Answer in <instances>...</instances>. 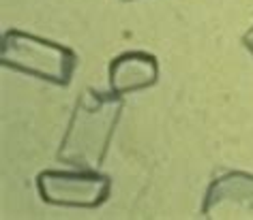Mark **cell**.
I'll return each instance as SVG.
<instances>
[{"label": "cell", "instance_id": "1", "mask_svg": "<svg viewBox=\"0 0 253 220\" xmlns=\"http://www.w3.org/2000/svg\"><path fill=\"white\" fill-rule=\"evenodd\" d=\"M125 100L120 94L84 90L73 107L67 133L60 141L56 158L78 169H99L123 114Z\"/></svg>", "mask_w": 253, "mask_h": 220}, {"label": "cell", "instance_id": "2", "mask_svg": "<svg viewBox=\"0 0 253 220\" xmlns=\"http://www.w3.org/2000/svg\"><path fill=\"white\" fill-rule=\"evenodd\" d=\"M2 66L54 86H69L78 66V54L60 43L11 28L0 43Z\"/></svg>", "mask_w": 253, "mask_h": 220}, {"label": "cell", "instance_id": "3", "mask_svg": "<svg viewBox=\"0 0 253 220\" xmlns=\"http://www.w3.org/2000/svg\"><path fill=\"white\" fill-rule=\"evenodd\" d=\"M41 199L65 207H99L110 197L112 180L97 169L78 171H41L37 175Z\"/></svg>", "mask_w": 253, "mask_h": 220}, {"label": "cell", "instance_id": "4", "mask_svg": "<svg viewBox=\"0 0 253 220\" xmlns=\"http://www.w3.org/2000/svg\"><path fill=\"white\" fill-rule=\"evenodd\" d=\"M204 218H253V175L225 171L217 175L204 194Z\"/></svg>", "mask_w": 253, "mask_h": 220}, {"label": "cell", "instance_id": "5", "mask_svg": "<svg viewBox=\"0 0 253 220\" xmlns=\"http://www.w3.org/2000/svg\"><path fill=\"white\" fill-rule=\"evenodd\" d=\"M159 79V62L148 52H125L110 62V90L125 94L146 90Z\"/></svg>", "mask_w": 253, "mask_h": 220}, {"label": "cell", "instance_id": "6", "mask_svg": "<svg viewBox=\"0 0 253 220\" xmlns=\"http://www.w3.org/2000/svg\"><path fill=\"white\" fill-rule=\"evenodd\" d=\"M243 45L247 47V52H249V54L253 56V26H251V28L243 34Z\"/></svg>", "mask_w": 253, "mask_h": 220}]
</instances>
